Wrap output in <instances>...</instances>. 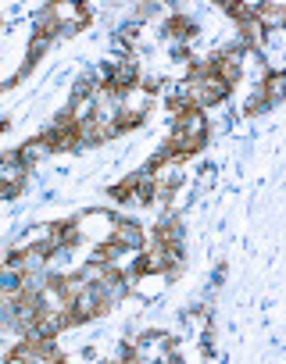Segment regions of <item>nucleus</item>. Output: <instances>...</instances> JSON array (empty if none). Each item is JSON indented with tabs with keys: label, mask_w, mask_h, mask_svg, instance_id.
<instances>
[{
	"label": "nucleus",
	"mask_w": 286,
	"mask_h": 364,
	"mask_svg": "<svg viewBox=\"0 0 286 364\" xmlns=\"http://www.w3.org/2000/svg\"><path fill=\"white\" fill-rule=\"evenodd\" d=\"M115 239H118V247H126V250L143 247V232H140L133 222H118V225H115Z\"/></svg>",
	"instance_id": "nucleus-1"
},
{
	"label": "nucleus",
	"mask_w": 286,
	"mask_h": 364,
	"mask_svg": "<svg viewBox=\"0 0 286 364\" xmlns=\"http://www.w3.org/2000/svg\"><path fill=\"white\" fill-rule=\"evenodd\" d=\"M51 150V143L47 140H39V143H29L25 150H22V161H25V165H29V161H36V157H44Z\"/></svg>",
	"instance_id": "nucleus-2"
}]
</instances>
